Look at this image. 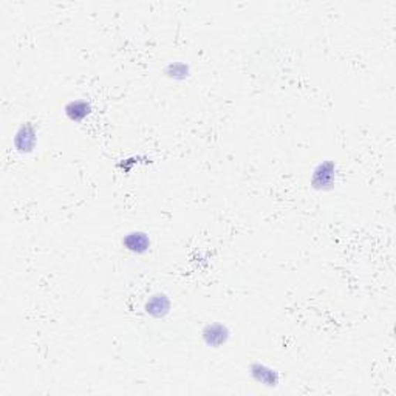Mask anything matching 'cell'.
<instances>
[{
	"instance_id": "obj_8",
	"label": "cell",
	"mask_w": 396,
	"mask_h": 396,
	"mask_svg": "<svg viewBox=\"0 0 396 396\" xmlns=\"http://www.w3.org/2000/svg\"><path fill=\"white\" fill-rule=\"evenodd\" d=\"M190 66L185 61H172L165 67V76L172 81H186L190 76Z\"/></svg>"
},
{
	"instance_id": "obj_6",
	"label": "cell",
	"mask_w": 396,
	"mask_h": 396,
	"mask_svg": "<svg viewBox=\"0 0 396 396\" xmlns=\"http://www.w3.org/2000/svg\"><path fill=\"white\" fill-rule=\"evenodd\" d=\"M172 302L169 299V296L165 293H155L152 294L144 303V311L153 319H162L169 313H171Z\"/></svg>"
},
{
	"instance_id": "obj_1",
	"label": "cell",
	"mask_w": 396,
	"mask_h": 396,
	"mask_svg": "<svg viewBox=\"0 0 396 396\" xmlns=\"http://www.w3.org/2000/svg\"><path fill=\"white\" fill-rule=\"evenodd\" d=\"M337 180V166L333 160H323L311 172L310 185L321 192H328L335 188Z\"/></svg>"
},
{
	"instance_id": "obj_7",
	"label": "cell",
	"mask_w": 396,
	"mask_h": 396,
	"mask_svg": "<svg viewBox=\"0 0 396 396\" xmlns=\"http://www.w3.org/2000/svg\"><path fill=\"white\" fill-rule=\"evenodd\" d=\"M91 112H93V105L87 99H72L63 107V115L72 123H82L91 115Z\"/></svg>"
},
{
	"instance_id": "obj_4",
	"label": "cell",
	"mask_w": 396,
	"mask_h": 396,
	"mask_svg": "<svg viewBox=\"0 0 396 396\" xmlns=\"http://www.w3.org/2000/svg\"><path fill=\"white\" fill-rule=\"evenodd\" d=\"M250 374L257 384L268 388L277 387L280 383V373L261 360H252L250 364Z\"/></svg>"
},
{
	"instance_id": "obj_2",
	"label": "cell",
	"mask_w": 396,
	"mask_h": 396,
	"mask_svg": "<svg viewBox=\"0 0 396 396\" xmlns=\"http://www.w3.org/2000/svg\"><path fill=\"white\" fill-rule=\"evenodd\" d=\"M38 144L36 125L30 121L20 124L13 135V146L20 155L31 153Z\"/></svg>"
},
{
	"instance_id": "obj_5",
	"label": "cell",
	"mask_w": 396,
	"mask_h": 396,
	"mask_svg": "<svg viewBox=\"0 0 396 396\" xmlns=\"http://www.w3.org/2000/svg\"><path fill=\"white\" fill-rule=\"evenodd\" d=\"M123 247L125 251H129L135 256H144L152 247V240L148 237L147 232L144 231H129L121 240Z\"/></svg>"
},
{
	"instance_id": "obj_3",
	"label": "cell",
	"mask_w": 396,
	"mask_h": 396,
	"mask_svg": "<svg viewBox=\"0 0 396 396\" xmlns=\"http://www.w3.org/2000/svg\"><path fill=\"white\" fill-rule=\"evenodd\" d=\"M201 339L209 349H220L231 339V330L223 322H209L201 328Z\"/></svg>"
}]
</instances>
